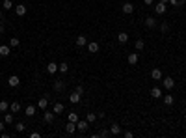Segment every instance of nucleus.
<instances>
[{"label": "nucleus", "mask_w": 186, "mask_h": 138, "mask_svg": "<svg viewBox=\"0 0 186 138\" xmlns=\"http://www.w3.org/2000/svg\"><path fill=\"white\" fill-rule=\"evenodd\" d=\"M52 88H54V92H56V93H62L63 90L67 88V84H65V80H62V78H58V80H54Z\"/></svg>", "instance_id": "nucleus-1"}, {"label": "nucleus", "mask_w": 186, "mask_h": 138, "mask_svg": "<svg viewBox=\"0 0 186 138\" xmlns=\"http://www.w3.org/2000/svg\"><path fill=\"white\" fill-rule=\"evenodd\" d=\"M88 127H89V121L88 120H78L76 121V129L80 133H86V131H88Z\"/></svg>", "instance_id": "nucleus-2"}, {"label": "nucleus", "mask_w": 186, "mask_h": 138, "mask_svg": "<svg viewBox=\"0 0 186 138\" xmlns=\"http://www.w3.org/2000/svg\"><path fill=\"white\" fill-rule=\"evenodd\" d=\"M43 120L47 121V123H54V120H56V114L52 112V110H45V116H43Z\"/></svg>", "instance_id": "nucleus-3"}, {"label": "nucleus", "mask_w": 186, "mask_h": 138, "mask_svg": "<svg viewBox=\"0 0 186 138\" xmlns=\"http://www.w3.org/2000/svg\"><path fill=\"white\" fill-rule=\"evenodd\" d=\"M121 133H123V129H121L119 123H112L110 125V135L112 136H117V135H121Z\"/></svg>", "instance_id": "nucleus-4"}, {"label": "nucleus", "mask_w": 186, "mask_h": 138, "mask_svg": "<svg viewBox=\"0 0 186 138\" xmlns=\"http://www.w3.org/2000/svg\"><path fill=\"white\" fill-rule=\"evenodd\" d=\"M166 10H168V4H164V2H158L156 6H155L156 15H164V13H166Z\"/></svg>", "instance_id": "nucleus-5"}, {"label": "nucleus", "mask_w": 186, "mask_h": 138, "mask_svg": "<svg viewBox=\"0 0 186 138\" xmlns=\"http://www.w3.org/2000/svg\"><path fill=\"white\" fill-rule=\"evenodd\" d=\"M37 106H39L41 110H47V108H49V95H43L41 99L37 101Z\"/></svg>", "instance_id": "nucleus-6"}, {"label": "nucleus", "mask_w": 186, "mask_h": 138, "mask_svg": "<svg viewBox=\"0 0 186 138\" xmlns=\"http://www.w3.org/2000/svg\"><path fill=\"white\" fill-rule=\"evenodd\" d=\"M162 86H164V88H166V90H171V88H173V86H175V80H173V78H171V77H166V78H164V80H162Z\"/></svg>", "instance_id": "nucleus-7"}, {"label": "nucleus", "mask_w": 186, "mask_h": 138, "mask_svg": "<svg viewBox=\"0 0 186 138\" xmlns=\"http://www.w3.org/2000/svg\"><path fill=\"white\" fill-rule=\"evenodd\" d=\"M7 84H9L11 88H17V86L21 84V80H19V77H17V75H11V77L7 78Z\"/></svg>", "instance_id": "nucleus-8"}, {"label": "nucleus", "mask_w": 186, "mask_h": 138, "mask_svg": "<svg viewBox=\"0 0 186 138\" xmlns=\"http://www.w3.org/2000/svg\"><path fill=\"white\" fill-rule=\"evenodd\" d=\"M74 131H76V123H74V121H67L65 133H67V135H74Z\"/></svg>", "instance_id": "nucleus-9"}, {"label": "nucleus", "mask_w": 186, "mask_h": 138, "mask_svg": "<svg viewBox=\"0 0 186 138\" xmlns=\"http://www.w3.org/2000/svg\"><path fill=\"white\" fill-rule=\"evenodd\" d=\"M86 49H88L91 54H95V52H99V43L97 41H89L88 45H86Z\"/></svg>", "instance_id": "nucleus-10"}, {"label": "nucleus", "mask_w": 186, "mask_h": 138, "mask_svg": "<svg viewBox=\"0 0 186 138\" xmlns=\"http://www.w3.org/2000/svg\"><path fill=\"white\" fill-rule=\"evenodd\" d=\"M26 11H28V10H26V6H24V4H19V6H15V13H17L19 17H24V15H26Z\"/></svg>", "instance_id": "nucleus-11"}, {"label": "nucleus", "mask_w": 186, "mask_h": 138, "mask_svg": "<svg viewBox=\"0 0 186 138\" xmlns=\"http://www.w3.org/2000/svg\"><path fill=\"white\" fill-rule=\"evenodd\" d=\"M80 99H82V95H80V93H78V92H73V93H71V95H69V101H71V103H73V105L80 103Z\"/></svg>", "instance_id": "nucleus-12"}, {"label": "nucleus", "mask_w": 186, "mask_h": 138, "mask_svg": "<svg viewBox=\"0 0 186 138\" xmlns=\"http://www.w3.org/2000/svg\"><path fill=\"white\" fill-rule=\"evenodd\" d=\"M47 71H49V75H54L58 71V64L56 62H49V65H47Z\"/></svg>", "instance_id": "nucleus-13"}, {"label": "nucleus", "mask_w": 186, "mask_h": 138, "mask_svg": "<svg viewBox=\"0 0 186 138\" xmlns=\"http://www.w3.org/2000/svg\"><path fill=\"white\" fill-rule=\"evenodd\" d=\"M11 47L9 45H0V56H9Z\"/></svg>", "instance_id": "nucleus-14"}, {"label": "nucleus", "mask_w": 186, "mask_h": 138, "mask_svg": "<svg viewBox=\"0 0 186 138\" xmlns=\"http://www.w3.org/2000/svg\"><path fill=\"white\" fill-rule=\"evenodd\" d=\"M132 11H134V6H132L130 2H125V4H123V13H125V15H130Z\"/></svg>", "instance_id": "nucleus-15"}, {"label": "nucleus", "mask_w": 186, "mask_h": 138, "mask_svg": "<svg viewBox=\"0 0 186 138\" xmlns=\"http://www.w3.org/2000/svg\"><path fill=\"white\" fill-rule=\"evenodd\" d=\"M88 45V37L86 35H78L76 37V47H86Z\"/></svg>", "instance_id": "nucleus-16"}, {"label": "nucleus", "mask_w": 186, "mask_h": 138, "mask_svg": "<svg viewBox=\"0 0 186 138\" xmlns=\"http://www.w3.org/2000/svg\"><path fill=\"white\" fill-rule=\"evenodd\" d=\"M151 78L153 80H162V71L160 69H153L151 71Z\"/></svg>", "instance_id": "nucleus-17"}, {"label": "nucleus", "mask_w": 186, "mask_h": 138, "mask_svg": "<svg viewBox=\"0 0 186 138\" xmlns=\"http://www.w3.org/2000/svg\"><path fill=\"white\" fill-rule=\"evenodd\" d=\"M145 26H147V28H155L156 26V19L155 17H147L145 19Z\"/></svg>", "instance_id": "nucleus-18"}, {"label": "nucleus", "mask_w": 186, "mask_h": 138, "mask_svg": "<svg viewBox=\"0 0 186 138\" xmlns=\"http://www.w3.org/2000/svg\"><path fill=\"white\" fill-rule=\"evenodd\" d=\"M63 110H65V108H63V105H62V103H56V105L52 106V112L56 114V116H58V114H63Z\"/></svg>", "instance_id": "nucleus-19"}, {"label": "nucleus", "mask_w": 186, "mask_h": 138, "mask_svg": "<svg viewBox=\"0 0 186 138\" xmlns=\"http://www.w3.org/2000/svg\"><path fill=\"white\" fill-rule=\"evenodd\" d=\"M9 110H11L13 114H17L19 110H21V103H19V101H13V103L9 105Z\"/></svg>", "instance_id": "nucleus-20"}, {"label": "nucleus", "mask_w": 186, "mask_h": 138, "mask_svg": "<svg viewBox=\"0 0 186 138\" xmlns=\"http://www.w3.org/2000/svg\"><path fill=\"white\" fill-rule=\"evenodd\" d=\"M117 41H119V43H126V41H129V34H126V32H119V34H117Z\"/></svg>", "instance_id": "nucleus-21"}, {"label": "nucleus", "mask_w": 186, "mask_h": 138, "mask_svg": "<svg viewBox=\"0 0 186 138\" xmlns=\"http://www.w3.org/2000/svg\"><path fill=\"white\" fill-rule=\"evenodd\" d=\"M24 114H26L28 118H32V116L35 114V106H34V105H28V106L24 108Z\"/></svg>", "instance_id": "nucleus-22"}, {"label": "nucleus", "mask_w": 186, "mask_h": 138, "mask_svg": "<svg viewBox=\"0 0 186 138\" xmlns=\"http://www.w3.org/2000/svg\"><path fill=\"white\" fill-rule=\"evenodd\" d=\"M129 64H130V65H136V64H138V52L129 54Z\"/></svg>", "instance_id": "nucleus-23"}, {"label": "nucleus", "mask_w": 186, "mask_h": 138, "mask_svg": "<svg viewBox=\"0 0 186 138\" xmlns=\"http://www.w3.org/2000/svg\"><path fill=\"white\" fill-rule=\"evenodd\" d=\"M151 95H153V99H160V97H162V90L160 88H153L151 90Z\"/></svg>", "instance_id": "nucleus-24"}, {"label": "nucleus", "mask_w": 186, "mask_h": 138, "mask_svg": "<svg viewBox=\"0 0 186 138\" xmlns=\"http://www.w3.org/2000/svg\"><path fill=\"white\" fill-rule=\"evenodd\" d=\"M4 123H13V112H4Z\"/></svg>", "instance_id": "nucleus-25"}, {"label": "nucleus", "mask_w": 186, "mask_h": 138, "mask_svg": "<svg viewBox=\"0 0 186 138\" xmlns=\"http://www.w3.org/2000/svg\"><path fill=\"white\" fill-rule=\"evenodd\" d=\"M134 47H136V50H143L145 49V41H143V39H136Z\"/></svg>", "instance_id": "nucleus-26"}, {"label": "nucleus", "mask_w": 186, "mask_h": 138, "mask_svg": "<svg viewBox=\"0 0 186 138\" xmlns=\"http://www.w3.org/2000/svg\"><path fill=\"white\" fill-rule=\"evenodd\" d=\"M162 97H164L166 106H171V105H173V101H175V99H173V95H169V93H168V95H162Z\"/></svg>", "instance_id": "nucleus-27"}, {"label": "nucleus", "mask_w": 186, "mask_h": 138, "mask_svg": "<svg viewBox=\"0 0 186 138\" xmlns=\"http://www.w3.org/2000/svg\"><path fill=\"white\" fill-rule=\"evenodd\" d=\"M7 110H9V103H7V101H0V112H7Z\"/></svg>", "instance_id": "nucleus-28"}, {"label": "nucleus", "mask_w": 186, "mask_h": 138, "mask_svg": "<svg viewBox=\"0 0 186 138\" xmlns=\"http://www.w3.org/2000/svg\"><path fill=\"white\" fill-rule=\"evenodd\" d=\"M86 120L89 121V125H91V123H95V121H97V114H93V112H88V116H86Z\"/></svg>", "instance_id": "nucleus-29"}, {"label": "nucleus", "mask_w": 186, "mask_h": 138, "mask_svg": "<svg viewBox=\"0 0 186 138\" xmlns=\"http://www.w3.org/2000/svg\"><path fill=\"white\" fill-rule=\"evenodd\" d=\"M169 4L175 6V7H181V6H184V4H186V0H169Z\"/></svg>", "instance_id": "nucleus-30"}, {"label": "nucleus", "mask_w": 186, "mask_h": 138, "mask_svg": "<svg viewBox=\"0 0 186 138\" xmlns=\"http://www.w3.org/2000/svg\"><path fill=\"white\" fill-rule=\"evenodd\" d=\"M26 129V123H22V121H19V123H15V131L17 133H22Z\"/></svg>", "instance_id": "nucleus-31"}, {"label": "nucleus", "mask_w": 186, "mask_h": 138, "mask_svg": "<svg viewBox=\"0 0 186 138\" xmlns=\"http://www.w3.org/2000/svg\"><path fill=\"white\" fill-rule=\"evenodd\" d=\"M58 71H60V73H67V71H69V65H67L65 62H63V64H58Z\"/></svg>", "instance_id": "nucleus-32"}, {"label": "nucleus", "mask_w": 186, "mask_h": 138, "mask_svg": "<svg viewBox=\"0 0 186 138\" xmlns=\"http://www.w3.org/2000/svg\"><path fill=\"white\" fill-rule=\"evenodd\" d=\"M67 120H69V121H74V123H76V121H78V114H76V112H69Z\"/></svg>", "instance_id": "nucleus-33"}, {"label": "nucleus", "mask_w": 186, "mask_h": 138, "mask_svg": "<svg viewBox=\"0 0 186 138\" xmlns=\"http://www.w3.org/2000/svg\"><path fill=\"white\" fill-rule=\"evenodd\" d=\"M19 43H21V41H19V37H11V39H9V47H11V49L19 47Z\"/></svg>", "instance_id": "nucleus-34"}, {"label": "nucleus", "mask_w": 186, "mask_h": 138, "mask_svg": "<svg viewBox=\"0 0 186 138\" xmlns=\"http://www.w3.org/2000/svg\"><path fill=\"white\" fill-rule=\"evenodd\" d=\"M169 28H171V26H169V22H162V24H160V30H162V32H169Z\"/></svg>", "instance_id": "nucleus-35"}, {"label": "nucleus", "mask_w": 186, "mask_h": 138, "mask_svg": "<svg viewBox=\"0 0 186 138\" xmlns=\"http://www.w3.org/2000/svg\"><path fill=\"white\" fill-rule=\"evenodd\" d=\"M13 7V2L11 0H4V10H11Z\"/></svg>", "instance_id": "nucleus-36"}, {"label": "nucleus", "mask_w": 186, "mask_h": 138, "mask_svg": "<svg viewBox=\"0 0 186 138\" xmlns=\"http://www.w3.org/2000/svg\"><path fill=\"white\" fill-rule=\"evenodd\" d=\"M74 92H78L82 95V93H84V86H76V88H74Z\"/></svg>", "instance_id": "nucleus-37"}, {"label": "nucleus", "mask_w": 186, "mask_h": 138, "mask_svg": "<svg viewBox=\"0 0 186 138\" xmlns=\"http://www.w3.org/2000/svg\"><path fill=\"white\" fill-rule=\"evenodd\" d=\"M39 136H41V135H39L37 131H32V133H30V138H39Z\"/></svg>", "instance_id": "nucleus-38"}, {"label": "nucleus", "mask_w": 186, "mask_h": 138, "mask_svg": "<svg viewBox=\"0 0 186 138\" xmlns=\"http://www.w3.org/2000/svg\"><path fill=\"white\" fill-rule=\"evenodd\" d=\"M123 135H125V138H132V136H134V133H130V131H126V133H123Z\"/></svg>", "instance_id": "nucleus-39"}, {"label": "nucleus", "mask_w": 186, "mask_h": 138, "mask_svg": "<svg viewBox=\"0 0 186 138\" xmlns=\"http://www.w3.org/2000/svg\"><path fill=\"white\" fill-rule=\"evenodd\" d=\"M4 127H6V125H4V121H0V133L4 131Z\"/></svg>", "instance_id": "nucleus-40"}, {"label": "nucleus", "mask_w": 186, "mask_h": 138, "mask_svg": "<svg viewBox=\"0 0 186 138\" xmlns=\"http://www.w3.org/2000/svg\"><path fill=\"white\" fill-rule=\"evenodd\" d=\"M4 28H6V26H4V22H0V34L4 32Z\"/></svg>", "instance_id": "nucleus-41"}, {"label": "nucleus", "mask_w": 186, "mask_h": 138, "mask_svg": "<svg viewBox=\"0 0 186 138\" xmlns=\"http://www.w3.org/2000/svg\"><path fill=\"white\" fill-rule=\"evenodd\" d=\"M143 2H145V6H151V4H153V0H143Z\"/></svg>", "instance_id": "nucleus-42"}, {"label": "nucleus", "mask_w": 186, "mask_h": 138, "mask_svg": "<svg viewBox=\"0 0 186 138\" xmlns=\"http://www.w3.org/2000/svg\"><path fill=\"white\" fill-rule=\"evenodd\" d=\"M160 2H164V4H168V2H169V0H160Z\"/></svg>", "instance_id": "nucleus-43"}, {"label": "nucleus", "mask_w": 186, "mask_h": 138, "mask_svg": "<svg viewBox=\"0 0 186 138\" xmlns=\"http://www.w3.org/2000/svg\"><path fill=\"white\" fill-rule=\"evenodd\" d=\"M0 17H2V11H0Z\"/></svg>", "instance_id": "nucleus-44"}]
</instances>
